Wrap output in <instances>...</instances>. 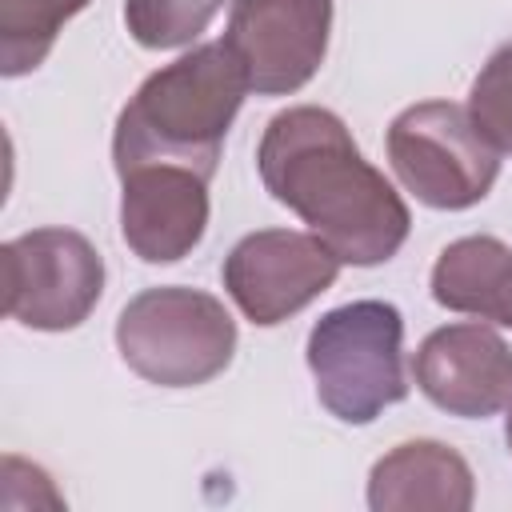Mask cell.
<instances>
[{"label":"cell","instance_id":"obj_1","mask_svg":"<svg viewBox=\"0 0 512 512\" xmlns=\"http://www.w3.org/2000/svg\"><path fill=\"white\" fill-rule=\"evenodd\" d=\"M256 168L272 200L292 208L340 264H384L408 240V204L360 156L344 120L328 108L300 104L272 116L256 148Z\"/></svg>","mask_w":512,"mask_h":512},{"label":"cell","instance_id":"obj_2","mask_svg":"<svg viewBox=\"0 0 512 512\" xmlns=\"http://www.w3.org/2000/svg\"><path fill=\"white\" fill-rule=\"evenodd\" d=\"M248 92V72L228 40L184 52L152 72L124 104L112 136L116 172L140 164H184L212 180L228 124Z\"/></svg>","mask_w":512,"mask_h":512},{"label":"cell","instance_id":"obj_3","mask_svg":"<svg viewBox=\"0 0 512 512\" xmlns=\"http://www.w3.org/2000/svg\"><path fill=\"white\" fill-rule=\"evenodd\" d=\"M308 368L320 404L344 424H372L408 396L404 320L388 300H352L308 332Z\"/></svg>","mask_w":512,"mask_h":512},{"label":"cell","instance_id":"obj_4","mask_svg":"<svg viewBox=\"0 0 512 512\" xmlns=\"http://www.w3.org/2000/svg\"><path fill=\"white\" fill-rule=\"evenodd\" d=\"M124 364L160 388H196L220 376L236 352V320L200 288H144L116 320Z\"/></svg>","mask_w":512,"mask_h":512},{"label":"cell","instance_id":"obj_5","mask_svg":"<svg viewBox=\"0 0 512 512\" xmlns=\"http://www.w3.org/2000/svg\"><path fill=\"white\" fill-rule=\"evenodd\" d=\"M388 160L420 204L444 212L480 204L500 176V152L452 100L404 108L388 124Z\"/></svg>","mask_w":512,"mask_h":512},{"label":"cell","instance_id":"obj_6","mask_svg":"<svg viewBox=\"0 0 512 512\" xmlns=\"http://www.w3.org/2000/svg\"><path fill=\"white\" fill-rule=\"evenodd\" d=\"M4 312L36 332H68L104 292V260L72 228H32L4 244Z\"/></svg>","mask_w":512,"mask_h":512},{"label":"cell","instance_id":"obj_7","mask_svg":"<svg viewBox=\"0 0 512 512\" xmlns=\"http://www.w3.org/2000/svg\"><path fill=\"white\" fill-rule=\"evenodd\" d=\"M336 276L340 256L316 232L264 228L244 236L224 256V288L236 308L260 328H272L308 308L336 284Z\"/></svg>","mask_w":512,"mask_h":512},{"label":"cell","instance_id":"obj_8","mask_svg":"<svg viewBox=\"0 0 512 512\" xmlns=\"http://www.w3.org/2000/svg\"><path fill=\"white\" fill-rule=\"evenodd\" d=\"M328 28L332 0H232L224 40L256 96H288L324 64Z\"/></svg>","mask_w":512,"mask_h":512},{"label":"cell","instance_id":"obj_9","mask_svg":"<svg viewBox=\"0 0 512 512\" xmlns=\"http://www.w3.org/2000/svg\"><path fill=\"white\" fill-rule=\"evenodd\" d=\"M416 384L448 416L484 420L512 404V348L488 324H444L416 348Z\"/></svg>","mask_w":512,"mask_h":512},{"label":"cell","instance_id":"obj_10","mask_svg":"<svg viewBox=\"0 0 512 512\" xmlns=\"http://www.w3.org/2000/svg\"><path fill=\"white\" fill-rule=\"evenodd\" d=\"M120 236L144 264L184 260L208 228V176L184 164L120 172Z\"/></svg>","mask_w":512,"mask_h":512},{"label":"cell","instance_id":"obj_11","mask_svg":"<svg viewBox=\"0 0 512 512\" xmlns=\"http://www.w3.org/2000/svg\"><path fill=\"white\" fill-rule=\"evenodd\" d=\"M476 500L468 460L440 440H408L372 464V512H468Z\"/></svg>","mask_w":512,"mask_h":512},{"label":"cell","instance_id":"obj_12","mask_svg":"<svg viewBox=\"0 0 512 512\" xmlns=\"http://www.w3.org/2000/svg\"><path fill=\"white\" fill-rule=\"evenodd\" d=\"M432 300L512 328V248L496 236L452 240L432 268Z\"/></svg>","mask_w":512,"mask_h":512},{"label":"cell","instance_id":"obj_13","mask_svg":"<svg viewBox=\"0 0 512 512\" xmlns=\"http://www.w3.org/2000/svg\"><path fill=\"white\" fill-rule=\"evenodd\" d=\"M88 0H0V72L24 76L44 64L64 24Z\"/></svg>","mask_w":512,"mask_h":512},{"label":"cell","instance_id":"obj_14","mask_svg":"<svg viewBox=\"0 0 512 512\" xmlns=\"http://www.w3.org/2000/svg\"><path fill=\"white\" fill-rule=\"evenodd\" d=\"M224 0H124V24L144 48H180L192 44Z\"/></svg>","mask_w":512,"mask_h":512},{"label":"cell","instance_id":"obj_15","mask_svg":"<svg viewBox=\"0 0 512 512\" xmlns=\"http://www.w3.org/2000/svg\"><path fill=\"white\" fill-rule=\"evenodd\" d=\"M468 112L496 152L512 156V40L500 44L468 92Z\"/></svg>","mask_w":512,"mask_h":512},{"label":"cell","instance_id":"obj_16","mask_svg":"<svg viewBox=\"0 0 512 512\" xmlns=\"http://www.w3.org/2000/svg\"><path fill=\"white\" fill-rule=\"evenodd\" d=\"M504 440H508V452H512V408H508V424H504Z\"/></svg>","mask_w":512,"mask_h":512}]
</instances>
